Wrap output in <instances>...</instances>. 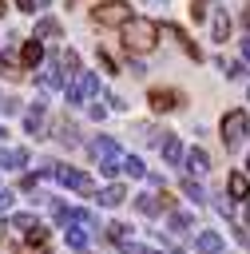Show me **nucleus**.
Returning a JSON list of instances; mask_svg holds the SVG:
<instances>
[{
  "label": "nucleus",
  "mask_w": 250,
  "mask_h": 254,
  "mask_svg": "<svg viewBox=\"0 0 250 254\" xmlns=\"http://www.w3.org/2000/svg\"><path fill=\"white\" fill-rule=\"evenodd\" d=\"M183 163H187V179H194V183H198V175H210V159H206V151H198V147L187 151Z\"/></svg>",
  "instance_id": "9d476101"
},
{
  "label": "nucleus",
  "mask_w": 250,
  "mask_h": 254,
  "mask_svg": "<svg viewBox=\"0 0 250 254\" xmlns=\"http://www.w3.org/2000/svg\"><path fill=\"white\" fill-rule=\"evenodd\" d=\"M95 91H99V75H95V71H87V67H83V71H75V75L67 79V87H63L67 103H75V107H83Z\"/></svg>",
  "instance_id": "f03ea898"
},
{
  "label": "nucleus",
  "mask_w": 250,
  "mask_h": 254,
  "mask_svg": "<svg viewBox=\"0 0 250 254\" xmlns=\"http://www.w3.org/2000/svg\"><path fill=\"white\" fill-rule=\"evenodd\" d=\"M246 167H250V155H246Z\"/></svg>",
  "instance_id": "09e8293b"
},
{
  "label": "nucleus",
  "mask_w": 250,
  "mask_h": 254,
  "mask_svg": "<svg viewBox=\"0 0 250 254\" xmlns=\"http://www.w3.org/2000/svg\"><path fill=\"white\" fill-rule=\"evenodd\" d=\"M4 12H8V4H4V0H0V16H4Z\"/></svg>",
  "instance_id": "c03bdc74"
},
{
  "label": "nucleus",
  "mask_w": 250,
  "mask_h": 254,
  "mask_svg": "<svg viewBox=\"0 0 250 254\" xmlns=\"http://www.w3.org/2000/svg\"><path fill=\"white\" fill-rule=\"evenodd\" d=\"M48 4H52V0H36V8H48Z\"/></svg>",
  "instance_id": "37998d69"
},
{
  "label": "nucleus",
  "mask_w": 250,
  "mask_h": 254,
  "mask_svg": "<svg viewBox=\"0 0 250 254\" xmlns=\"http://www.w3.org/2000/svg\"><path fill=\"white\" fill-rule=\"evenodd\" d=\"M230 12L226 8H210V40L214 44H222V40H230Z\"/></svg>",
  "instance_id": "1a4fd4ad"
},
{
  "label": "nucleus",
  "mask_w": 250,
  "mask_h": 254,
  "mask_svg": "<svg viewBox=\"0 0 250 254\" xmlns=\"http://www.w3.org/2000/svg\"><path fill=\"white\" fill-rule=\"evenodd\" d=\"M119 250H123V254H163V250H155V246H143V242H135V238H131V242H123Z\"/></svg>",
  "instance_id": "c756f323"
},
{
  "label": "nucleus",
  "mask_w": 250,
  "mask_h": 254,
  "mask_svg": "<svg viewBox=\"0 0 250 254\" xmlns=\"http://www.w3.org/2000/svg\"><path fill=\"white\" fill-rule=\"evenodd\" d=\"M4 135H8V131H4V127H0V139H4Z\"/></svg>",
  "instance_id": "de8ad7c7"
},
{
  "label": "nucleus",
  "mask_w": 250,
  "mask_h": 254,
  "mask_svg": "<svg viewBox=\"0 0 250 254\" xmlns=\"http://www.w3.org/2000/svg\"><path fill=\"white\" fill-rule=\"evenodd\" d=\"M131 202H135V210H139L143 218H155V214H163V210H175V194H151V190H143V194H135Z\"/></svg>",
  "instance_id": "423d86ee"
},
{
  "label": "nucleus",
  "mask_w": 250,
  "mask_h": 254,
  "mask_svg": "<svg viewBox=\"0 0 250 254\" xmlns=\"http://www.w3.org/2000/svg\"><path fill=\"white\" fill-rule=\"evenodd\" d=\"M135 135H139L147 147H163V139H167V131H163V127H155V123H143Z\"/></svg>",
  "instance_id": "412c9836"
},
{
  "label": "nucleus",
  "mask_w": 250,
  "mask_h": 254,
  "mask_svg": "<svg viewBox=\"0 0 250 254\" xmlns=\"http://www.w3.org/2000/svg\"><path fill=\"white\" fill-rule=\"evenodd\" d=\"M155 36H159V24L155 20H147V16H131L123 28H119V40H123V48L127 52H151L155 48Z\"/></svg>",
  "instance_id": "f257e3e1"
},
{
  "label": "nucleus",
  "mask_w": 250,
  "mask_h": 254,
  "mask_svg": "<svg viewBox=\"0 0 250 254\" xmlns=\"http://www.w3.org/2000/svg\"><path fill=\"white\" fill-rule=\"evenodd\" d=\"M0 75H12V79H16V75H20V67H16L8 56H0Z\"/></svg>",
  "instance_id": "f704fd0d"
},
{
  "label": "nucleus",
  "mask_w": 250,
  "mask_h": 254,
  "mask_svg": "<svg viewBox=\"0 0 250 254\" xmlns=\"http://www.w3.org/2000/svg\"><path fill=\"white\" fill-rule=\"evenodd\" d=\"M4 99H8V95H4V91H0V111H4Z\"/></svg>",
  "instance_id": "a18cd8bd"
},
{
  "label": "nucleus",
  "mask_w": 250,
  "mask_h": 254,
  "mask_svg": "<svg viewBox=\"0 0 250 254\" xmlns=\"http://www.w3.org/2000/svg\"><path fill=\"white\" fill-rule=\"evenodd\" d=\"M99 64H103L107 71H119V60H115L111 52H103V48H99Z\"/></svg>",
  "instance_id": "2f4dec72"
},
{
  "label": "nucleus",
  "mask_w": 250,
  "mask_h": 254,
  "mask_svg": "<svg viewBox=\"0 0 250 254\" xmlns=\"http://www.w3.org/2000/svg\"><path fill=\"white\" fill-rule=\"evenodd\" d=\"M242 60H246V64H250V36H246V40H242Z\"/></svg>",
  "instance_id": "a19ab883"
},
{
  "label": "nucleus",
  "mask_w": 250,
  "mask_h": 254,
  "mask_svg": "<svg viewBox=\"0 0 250 254\" xmlns=\"http://www.w3.org/2000/svg\"><path fill=\"white\" fill-rule=\"evenodd\" d=\"M194 250H198V254H222V234H218V230H198Z\"/></svg>",
  "instance_id": "2eb2a0df"
},
{
  "label": "nucleus",
  "mask_w": 250,
  "mask_h": 254,
  "mask_svg": "<svg viewBox=\"0 0 250 254\" xmlns=\"http://www.w3.org/2000/svg\"><path fill=\"white\" fill-rule=\"evenodd\" d=\"M226 190H230V198H234V202H246V198H250V179H246L242 171H230Z\"/></svg>",
  "instance_id": "4468645a"
},
{
  "label": "nucleus",
  "mask_w": 250,
  "mask_h": 254,
  "mask_svg": "<svg viewBox=\"0 0 250 254\" xmlns=\"http://www.w3.org/2000/svg\"><path fill=\"white\" fill-rule=\"evenodd\" d=\"M67 246L71 250H87V230L83 226H67Z\"/></svg>",
  "instance_id": "c85d7f7f"
},
{
  "label": "nucleus",
  "mask_w": 250,
  "mask_h": 254,
  "mask_svg": "<svg viewBox=\"0 0 250 254\" xmlns=\"http://www.w3.org/2000/svg\"><path fill=\"white\" fill-rule=\"evenodd\" d=\"M48 238H52V234H48V226H40V222H36V226L24 234V242H28L32 250H48Z\"/></svg>",
  "instance_id": "393cba45"
},
{
  "label": "nucleus",
  "mask_w": 250,
  "mask_h": 254,
  "mask_svg": "<svg viewBox=\"0 0 250 254\" xmlns=\"http://www.w3.org/2000/svg\"><path fill=\"white\" fill-rule=\"evenodd\" d=\"M246 135H250L246 111H226V115H222V143H226V151H238Z\"/></svg>",
  "instance_id": "7ed1b4c3"
},
{
  "label": "nucleus",
  "mask_w": 250,
  "mask_h": 254,
  "mask_svg": "<svg viewBox=\"0 0 250 254\" xmlns=\"http://www.w3.org/2000/svg\"><path fill=\"white\" fill-rule=\"evenodd\" d=\"M63 75H67V71H60V64L52 60V64H48V71L40 75V87H44V91H63V87H67V79H63Z\"/></svg>",
  "instance_id": "f8f14e48"
},
{
  "label": "nucleus",
  "mask_w": 250,
  "mask_h": 254,
  "mask_svg": "<svg viewBox=\"0 0 250 254\" xmlns=\"http://www.w3.org/2000/svg\"><path fill=\"white\" fill-rule=\"evenodd\" d=\"M123 159H127V151H123V147H115V151H111L107 159H99V167H103V175H111V179H115V175L123 171Z\"/></svg>",
  "instance_id": "4be33fe9"
},
{
  "label": "nucleus",
  "mask_w": 250,
  "mask_h": 254,
  "mask_svg": "<svg viewBox=\"0 0 250 254\" xmlns=\"http://www.w3.org/2000/svg\"><path fill=\"white\" fill-rule=\"evenodd\" d=\"M246 28H250V8H246Z\"/></svg>",
  "instance_id": "49530a36"
},
{
  "label": "nucleus",
  "mask_w": 250,
  "mask_h": 254,
  "mask_svg": "<svg viewBox=\"0 0 250 254\" xmlns=\"http://www.w3.org/2000/svg\"><path fill=\"white\" fill-rule=\"evenodd\" d=\"M28 163V151L16 147V151H0V167H24Z\"/></svg>",
  "instance_id": "cd10ccee"
},
{
  "label": "nucleus",
  "mask_w": 250,
  "mask_h": 254,
  "mask_svg": "<svg viewBox=\"0 0 250 254\" xmlns=\"http://www.w3.org/2000/svg\"><path fill=\"white\" fill-rule=\"evenodd\" d=\"M44 64V44L40 40H24L20 44V67H40Z\"/></svg>",
  "instance_id": "9b49d317"
},
{
  "label": "nucleus",
  "mask_w": 250,
  "mask_h": 254,
  "mask_svg": "<svg viewBox=\"0 0 250 254\" xmlns=\"http://www.w3.org/2000/svg\"><path fill=\"white\" fill-rule=\"evenodd\" d=\"M179 187H183V194H187V198H194V202H206V198H210V194H206V190H202L194 179H187V175L179 179Z\"/></svg>",
  "instance_id": "bb28decb"
},
{
  "label": "nucleus",
  "mask_w": 250,
  "mask_h": 254,
  "mask_svg": "<svg viewBox=\"0 0 250 254\" xmlns=\"http://www.w3.org/2000/svg\"><path fill=\"white\" fill-rule=\"evenodd\" d=\"M12 202H16V190H8V187H0V214H4V210H8Z\"/></svg>",
  "instance_id": "72a5a7b5"
},
{
  "label": "nucleus",
  "mask_w": 250,
  "mask_h": 254,
  "mask_svg": "<svg viewBox=\"0 0 250 254\" xmlns=\"http://www.w3.org/2000/svg\"><path fill=\"white\" fill-rule=\"evenodd\" d=\"M115 147H119V143H115L111 135H99V139H91V143H87V155H91V159H107Z\"/></svg>",
  "instance_id": "aec40b11"
},
{
  "label": "nucleus",
  "mask_w": 250,
  "mask_h": 254,
  "mask_svg": "<svg viewBox=\"0 0 250 254\" xmlns=\"http://www.w3.org/2000/svg\"><path fill=\"white\" fill-rule=\"evenodd\" d=\"M167 32H171V36H175V40H179V44H183V52H187V56H190V60H194V64H198V60H202V48H198V44H194V40H190V36H187V32H183V28H179V24H167Z\"/></svg>",
  "instance_id": "f3484780"
},
{
  "label": "nucleus",
  "mask_w": 250,
  "mask_h": 254,
  "mask_svg": "<svg viewBox=\"0 0 250 254\" xmlns=\"http://www.w3.org/2000/svg\"><path fill=\"white\" fill-rule=\"evenodd\" d=\"M87 115H91V119H103V115H107V103H91Z\"/></svg>",
  "instance_id": "e433bc0d"
},
{
  "label": "nucleus",
  "mask_w": 250,
  "mask_h": 254,
  "mask_svg": "<svg viewBox=\"0 0 250 254\" xmlns=\"http://www.w3.org/2000/svg\"><path fill=\"white\" fill-rule=\"evenodd\" d=\"M123 175H131V179H147V163H143L139 155H127V159H123Z\"/></svg>",
  "instance_id": "a878e982"
},
{
  "label": "nucleus",
  "mask_w": 250,
  "mask_h": 254,
  "mask_svg": "<svg viewBox=\"0 0 250 254\" xmlns=\"http://www.w3.org/2000/svg\"><path fill=\"white\" fill-rule=\"evenodd\" d=\"M103 103H107V111H123V107H127V103H123L115 91H107V95H103Z\"/></svg>",
  "instance_id": "473e14b6"
},
{
  "label": "nucleus",
  "mask_w": 250,
  "mask_h": 254,
  "mask_svg": "<svg viewBox=\"0 0 250 254\" xmlns=\"http://www.w3.org/2000/svg\"><path fill=\"white\" fill-rule=\"evenodd\" d=\"M147 103H151V111H159V115H163V111L179 107V103H183V95H179L175 87H151V91H147Z\"/></svg>",
  "instance_id": "0eeeda50"
},
{
  "label": "nucleus",
  "mask_w": 250,
  "mask_h": 254,
  "mask_svg": "<svg viewBox=\"0 0 250 254\" xmlns=\"http://www.w3.org/2000/svg\"><path fill=\"white\" fill-rule=\"evenodd\" d=\"M16 8L20 12H36V0H16Z\"/></svg>",
  "instance_id": "ea45409f"
},
{
  "label": "nucleus",
  "mask_w": 250,
  "mask_h": 254,
  "mask_svg": "<svg viewBox=\"0 0 250 254\" xmlns=\"http://www.w3.org/2000/svg\"><path fill=\"white\" fill-rule=\"evenodd\" d=\"M167 226H171V234L179 238V234H187V230L194 226V218H190L187 210H171V218H167Z\"/></svg>",
  "instance_id": "5701e85b"
},
{
  "label": "nucleus",
  "mask_w": 250,
  "mask_h": 254,
  "mask_svg": "<svg viewBox=\"0 0 250 254\" xmlns=\"http://www.w3.org/2000/svg\"><path fill=\"white\" fill-rule=\"evenodd\" d=\"M163 159H167L171 167H179V163L187 159V147L179 143V135H167V139H163Z\"/></svg>",
  "instance_id": "a211bd4d"
},
{
  "label": "nucleus",
  "mask_w": 250,
  "mask_h": 254,
  "mask_svg": "<svg viewBox=\"0 0 250 254\" xmlns=\"http://www.w3.org/2000/svg\"><path fill=\"white\" fill-rule=\"evenodd\" d=\"M44 127H48V103H28L24 107V131L28 135H44Z\"/></svg>",
  "instance_id": "6e6552de"
},
{
  "label": "nucleus",
  "mask_w": 250,
  "mask_h": 254,
  "mask_svg": "<svg viewBox=\"0 0 250 254\" xmlns=\"http://www.w3.org/2000/svg\"><path fill=\"white\" fill-rule=\"evenodd\" d=\"M246 95H250V91H246Z\"/></svg>",
  "instance_id": "8fccbe9b"
},
{
  "label": "nucleus",
  "mask_w": 250,
  "mask_h": 254,
  "mask_svg": "<svg viewBox=\"0 0 250 254\" xmlns=\"http://www.w3.org/2000/svg\"><path fill=\"white\" fill-rule=\"evenodd\" d=\"M52 131H56V139H60L63 147H79V131H75L71 119H52Z\"/></svg>",
  "instance_id": "ddd939ff"
},
{
  "label": "nucleus",
  "mask_w": 250,
  "mask_h": 254,
  "mask_svg": "<svg viewBox=\"0 0 250 254\" xmlns=\"http://www.w3.org/2000/svg\"><path fill=\"white\" fill-rule=\"evenodd\" d=\"M56 179H60L67 190H75V194H91V190H95L91 175H87V171H75V167H67V163H56Z\"/></svg>",
  "instance_id": "39448f33"
},
{
  "label": "nucleus",
  "mask_w": 250,
  "mask_h": 254,
  "mask_svg": "<svg viewBox=\"0 0 250 254\" xmlns=\"http://www.w3.org/2000/svg\"><path fill=\"white\" fill-rule=\"evenodd\" d=\"M238 206H242V210H238V218H242V222H246V230H250V198H246V202H238ZM242 222H238V226H242Z\"/></svg>",
  "instance_id": "4c0bfd02"
},
{
  "label": "nucleus",
  "mask_w": 250,
  "mask_h": 254,
  "mask_svg": "<svg viewBox=\"0 0 250 254\" xmlns=\"http://www.w3.org/2000/svg\"><path fill=\"white\" fill-rule=\"evenodd\" d=\"M218 67H222V71H226V75H230V79H238V75H242V71H246V67H242V64H238V60H218Z\"/></svg>",
  "instance_id": "7c9ffc66"
},
{
  "label": "nucleus",
  "mask_w": 250,
  "mask_h": 254,
  "mask_svg": "<svg viewBox=\"0 0 250 254\" xmlns=\"http://www.w3.org/2000/svg\"><path fill=\"white\" fill-rule=\"evenodd\" d=\"M95 198H99V206H119V202L127 198V190H123L119 183H107L103 190H95Z\"/></svg>",
  "instance_id": "6ab92c4d"
},
{
  "label": "nucleus",
  "mask_w": 250,
  "mask_h": 254,
  "mask_svg": "<svg viewBox=\"0 0 250 254\" xmlns=\"http://www.w3.org/2000/svg\"><path fill=\"white\" fill-rule=\"evenodd\" d=\"M190 16H194V20H206V0H194V4H190Z\"/></svg>",
  "instance_id": "c9c22d12"
},
{
  "label": "nucleus",
  "mask_w": 250,
  "mask_h": 254,
  "mask_svg": "<svg viewBox=\"0 0 250 254\" xmlns=\"http://www.w3.org/2000/svg\"><path fill=\"white\" fill-rule=\"evenodd\" d=\"M16 111H20V99L8 95V99H4V115H16Z\"/></svg>",
  "instance_id": "58836bf2"
},
{
  "label": "nucleus",
  "mask_w": 250,
  "mask_h": 254,
  "mask_svg": "<svg viewBox=\"0 0 250 254\" xmlns=\"http://www.w3.org/2000/svg\"><path fill=\"white\" fill-rule=\"evenodd\" d=\"M60 36H63V24H60V20H52V16H40V20H36V40H40V44H44V40H60Z\"/></svg>",
  "instance_id": "dca6fc26"
},
{
  "label": "nucleus",
  "mask_w": 250,
  "mask_h": 254,
  "mask_svg": "<svg viewBox=\"0 0 250 254\" xmlns=\"http://www.w3.org/2000/svg\"><path fill=\"white\" fill-rule=\"evenodd\" d=\"M0 254H12V242L8 238H0Z\"/></svg>",
  "instance_id": "79ce46f5"
},
{
  "label": "nucleus",
  "mask_w": 250,
  "mask_h": 254,
  "mask_svg": "<svg viewBox=\"0 0 250 254\" xmlns=\"http://www.w3.org/2000/svg\"><path fill=\"white\" fill-rule=\"evenodd\" d=\"M107 242H111V246L131 242V226H127V222H107Z\"/></svg>",
  "instance_id": "b1692460"
},
{
  "label": "nucleus",
  "mask_w": 250,
  "mask_h": 254,
  "mask_svg": "<svg viewBox=\"0 0 250 254\" xmlns=\"http://www.w3.org/2000/svg\"><path fill=\"white\" fill-rule=\"evenodd\" d=\"M91 20L103 24V28H123V24L131 20V8H127L123 0H103V4L91 8Z\"/></svg>",
  "instance_id": "20e7f679"
}]
</instances>
